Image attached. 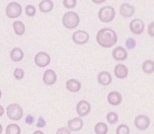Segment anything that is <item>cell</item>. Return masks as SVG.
Returning a JSON list of instances; mask_svg holds the SVG:
<instances>
[{"label":"cell","instance_id":"obj_1","mask_svg":"<svg viewBox=\"0 0 154 134\" xmlns=\"http://www.w3.org/2000/svg\"><path fill=\"white\" fill-rule=\"evenodd\" d=\"M97 43L102 48H112L117 43V34L113 29L110 28H103L97 34Z\"/></svg>","mask_w":154,"mask_h":134},{"label":"cell","instance_id":"obj_2","mask_svg":"<svg viewBox=\"0 0 154 134\" xmlns=\"http://www.w3.org/2000/svg\"><path fill=\"white\" fill-rule=\"evenodd\" d=\"M62 22H63V25L67 29L71 30V29H75L78 26L79 22H80V18L75 11H68L64 14Z\"/></svg>","mask_w":154,"mask_h":134},{"label":"cell","instance_id":"obj_3","mask_svg":"<svg viewBox=\"0 0 154 134\" xmlns=\"http://www.w3.org/2000/svg\"><path fill=\"white\" fill-rule=\"evenodd\" d=\"M6 115L12 121H20L23 118L24 110L18 103H11L6 107Z\"/></svg>","mask_w":154,"mask_h":134},{"label":"cell","instance_id":"obj_4","mask_svg":"<svg viewBox=\"0 0 154 134\" xmlns=\"http://www.w3.org/2000/svg\"><path fill=\"white\" fill-rule=\"evenodd\" d=\"M115 9L112 6H104L99 11L98 17L103 23H110L115 18Z\"/></svg>","mask_w":154,"mask_h":134},{"label":"cell","instance_id":"obj_5","mask_svg":"<svg viewBox=\"0 0 154 134\" xmlns=\"http://www.w3.org/2000/svg\"><path fill=\"white\" fill-rule=\"evenodd\" d=\"M5 14L8 18L11 19H16L19 18L22 14V5L19 2H11V3L7 4Z\"/></svg>","mask_w":154,"mask_h":134},{"label":"cell","instance_id":"obj_6","mask_svg":"<svg viewBox=\"0 0 154 134\" xmlns=\"http://www.w3.org/2000/svg\"><path fill=\"white\" fill-rule=\"evenodd\" d=\"M34 61H35L36 66L46 67L51 63V56L48 53H45V52H39V53H37L35 55Z\"/></svg>","mask_w":154,"mask_h":134},{"label":"cell","instance_id":"obj_7","mask_svg":"<svg viewBox=\"0 0 154 134\" xmlns=\"http://www.w3.org/2000/svg\"><path fill=\"white\" fill-rule=\"evenodd\" d=\"M135 126L139 130H146L150 126V118L145 115H139L135 118Z\"/></svg>","mask_w":154,"mask_h":134},{"label":"cell","instance_id":"obj_8","mask_svg":"<svg viewBox=\"0 0 154 134\" xmlns=\"http://www.w3.org/2000/svg\"><path fill=\"white\" fill-rule=\"evenodd\" d=\"M72 39L76 44H85L89 40V34L86 31L77 30L72 34Z\"/></svg>","mask_w":154,"mask_h":134},{"label":"cell","instance_id":"obj_9","mask_svg":"<svg viewBox=\"0 0 154 134\" xmlns=\"http://www.w3.org/2000/svg\"><path fill=\"white\" fill-rule=\"evenodd\" d=\"M91 104L86 100H80L76 105V113L79 116H86L91 113Z\"/></svg>","mask_w":154,"mask_h":134},{"label":"cell","instance_id":"obj_10","mask_svg":"<svg viewBox=\"0 0 154 134\" xmlns=\"http://www.w3.org/2000/svg\"><path fill=\"white\" fill-rule=\"evenodd\" d=\"M144 28H145V25L141 19H134L130 23V30L131 31V33L137 34V35L142 34Z\"/></svg>","mask_w":154,"mask_h":134},{"label":"cell","instance_id":"obj_11","mask_svg":"<svg viewBox=\"0 0 154 134\" xmlns=\"http://www.w3.org/2000/svg\"><path fill=\"white\" fill-rule=\"evenodd\" d=\"M57 78H57V73L54 72L53 69H48V70L44 71L43 78H42V79H43V83L48 86L54 85L56 81H57Z\"/></svg>","mask_w":154,"mask_h":134},{"label":"cell","instance_id":"obj_12","mask_svg":"<svg viewBox=\"0 0 154 134\" xmlns=\"http://www.w3.org/2000/svg\"><path fill=\"white\" fill-rule=\"evenodd\" d=\"M83 127V121L80 116H77V118H74L72 120L68 121V128L70 131H73V132H77V131H80Z\"/></svg>","mask_w":154,"mask_h":134},{"label":"cell","instance_id":"obj_13","mask_svg":"<svg viewBox=\"0 0 154 134\" xmlns=\"http://www.w3.org/2000/svg\"><path fill=\"white\" fill-rule=\"evenodd\" d=\"M107 99H108L109 104H111V105H113V106H117L122 102V96H121V94L117 91L110 92V93L108 94V96H107Z\"/></svg>","mask_w":154,"mask_h":134},{"label":"cell","instance_id":"obj_14","mask_svg":"<svg viewBox=\"0 0 154 134\" xmlns=\"http://www.w3.org/2000/svg\"><path fill=\"white\" fill-rule=\"evenodd\" d=\"M119 12L125 18H131L135 14V7L131 3H122L119 7Z\"/></svg>","mask_w":154,"mask_h":134},{"label":"cell","instance_id":"obj_15","mask_svg":"<svg viewBox=\"0 0 154 134\" xmlns=\"http://www.w3.org/2000/svg\"><path fill=\"white\" fill-rule=\"evenodd\" d=\"M112 57L116 61H125L128 58V52L123 46H117L112 51Z\"/></svg>","mask_w":154,"mask_h":134},{"label":"cell","instance_id":"obj_16","mask_svg":"<svg viewBox=\"0 0 154 134\" xmlns=\"http://www.w3.org/2000/svg\"><path fill=\"white\" fill-rule=\"evenodd\" d=\"M114 74L117 78L123 79L128 76V67L123 64H117L115 67H114Z\"/></svg>","mask_w":154,"mask_h":134},{"label":"cell","instance_id":"obj_17","mask_svg":"<svg viewBox=\"0 0 154 134\" xmlns=\"http://www.w3.org/2000/svg\"><path fill=\"white\" fill-rule=\"evenodd\" d=\"M98 81L102 86H108L112 83V75L108 71H101L98 74Z\"/></svg>","mask_w":154,"mask_h":134},{"label":"cell","instance_id":"obj_18","mask_svg":"<svg viewBox=\"0 0 154 134\" xmlns=\"http://www.w3.org/2000/svg\"><path fill=\"white\" fill-rule=\"evenodd\" d=\"M66 88L68 91L72 92V93H76V92H79L81 89V83L77 79L71 78L68 79L66 83Z\"/></svg>","mask_w":154,"mask_h":134},{"label":"cell","instance_id":"obj_19","mask_svg":"<svg viewBox=\"0 0 154 134\" xmlns=\"http://www.w3.org/2000/svg\"><path fill=\"white\" fill-rule=\"evenodd\" d=\"M24 58V52L20 48H14L11 51V59L14 62H20Z\"/></svg>","mask_w":154,"mask_h":134},{"label":"cell","instance_id":"obj_20","mask_svg":"<svg viewBox=\"0 0 154 134\" xmlns=\"http://www.w3.org/2000/svg\"><path fill=\"white\" fill-rule=\"evenodd\" d=\"M54 8V2L51 0H43L39 3V9L42 12H49Z\"/></svg>","mask_w":154,"mask_h":134},{"label":"cell","instance_id":"obj_21","mask_svg":"<svg viewBox=\"0 0 154 134\" xmlns=\"http://www.w3.org/2000/svg\"><path fill=\"white\" fill-rule=\"evenodd\" d=\"M12 27H14V31L17 35L22 36L25 33V30H26V27H25V24L21 21H14V24H12Z\"/></svg>","mask_w":154,"mask_h":134},{"label":"cell","instance_id":"obj_22","mask_svg":"<svg viewBox=\"0 0 154 134\" xmlns=\"http://www.w3.org/2000/svg\"><path fill=\"white\" fill-rule=\"evenodd\" d=\"M142 70L147 74H152L154 72V62L153 60L149 59L145 60L142 64Z\"/></svg>","mask_w":154,"mask_h":134},{"label":"cell","instance_id":"obj_23","mask_svg":"<svg viewBox=\"0 0 154 134\" xmlns=\"http://www.w3.org/2000/svg\"><path fill=\"white\" fill-rule=\"evenodd\" d=\"M5 134H21V128L17 124H9L5 129Z\"/></svg>","mask_w":154,"mask_h":134},{"label":"cell","instance_id":"obj_24","mask_svg":"<svg viewBox=\"0 0 154 134\" xmlns=\"http://www.w3.org/2000/svg\"><path fill=\"white\" fill-rule=\"evenodd\" d=\"M108 132V125L105 123H98L95 126V133L96 134H107Z\"/></svg>","mask_w":154,"mask_h":134},{"label":"cell","instance_id":"obj_25","mask_svg":"<svg viewBox=\"0 0 154 134\" xmlns=\"http://www.w3.org/2000/svg\"><path fill=\"white\" fill-rule=\"evenodd\" d=\"M119 120V116L114 111H110V113H107V122H108L110 125H114L118 122Z\"/></svg>","mask_w":154,"mask_h":134},{"label":"cell","instance_id":"obj_26","mask_svg":"<svg viewBox=\"0 0 154 134\" xmlns=\"http://www.w3.org/2000/svg\"><path fill=\"white\" fill-rule=\"evenodd\" d=\"M116 134H130V128L125 124L119 125L116 129Z\"/></svg>","mask_w":154,"mask_h":134},{"label":"cell","instance_id":"obj_27","mask_svg":"<svg viewBox=\"0 0 154 134\" xmlns=\"http://www.w3.org/2000/svg\"><path fill=\"white\" fill-rule=\"evenodd\" d=\"M25 11H26V14L28 17H34L36 14V8L34 5H31V4H28V5L26 6V8H25Z\"/></svg>","mask_w":154,"mask_h":134},{"label":"cell","instance_id":"obj_28","mask_svg":"<svg viewBox=\"0 0 154 134\" xmlns=\"http://www.w3.org/2000/svg\"><path fill=\"white\" fill-rule=\"evenodd\" d=\"M76 0H63V5L68 9H72L76 6Z\"/></svg>","mask_w":154,"mask_h":134},{"label":"cell","instance_id":"obj_29","mask_svg":"<svg viewBox=\"0 0 154 134\" xmlns=\"http://www.w3.org/2000/svg\"><path fill=\"white\" fill-rule=\"evenodd\" d=\"M24 75H25V72L22 68H16L14 70V78L18 79V81L23 78Z\"/></svg>","mask_w":154,"mask_h":134},{"label":"cell","instance_id":"obj_30","mask_svg":"<svg viewBox=\"0 0 154 134\" xmlns=\"http://www.w3.org/2000/svg\"><path fill=\"white\" fill-rule=\"evenodd\" d=\"M136 44H137L136 40L134 38H131V37H128L125 41V46H126V49H134L136 46Z\"/></svg>","mask_w":154,"mask_h":134},{"label":"cell","instance_id":"obj_31","mask_svg":"<svg viewBox=\"0 0 154 134\" xmlns=\"http://www.w3.org/2000/svg\"><path fill=\"white\" fill-rule=\"evenodd\" d=\"M57 134H71V131L67 127H61L57 130Z\"/></svg>","mask_w":154,"mask_h":134},{"label":"cell","instance_id":"obj_32","mask_svg":"<svg viewBox=\"0 0 154 134\" xmlns=\"http://www.w3.org/2000/svg\"><path fill=\"white\" fill-rule=\"evenodd\" d=\"M46 125V122H45V120H44L42 116H39L38 118V121H37V123H36V126L38 128H42V127H44V126Z\"/></svg>","mask_w":154,"mask_h":134},{"label":"cell","instance_id":"obj_33","mask_svg":"<svg viewBox=\"0 0 154 134\" xmlns=\"http://www.w3.org/2000/svg\"><path fill=\"white\" fill-rule=\"evenodd\" d=\"M26 124L27 125H32V124H34V122H35V119H34V116L32 115H28L26 116Z\"/></svg>","mask_w":154,"mask_h":134},{"label":"cell","instance_id":"obj_34","mask_svg":"<svg viewBox=\"0 0 154 134\" xmlns=\"http://www.w3.org/2000/svg\"><path fill=\"white\" fill-rule=\"evenodd\" d=\"M153 28H154V23H153V22H151V23L149 24V26H148V34H149V35H150L151 37H153V36H154Z\"/></svg>","mask_w":154,"mask_h":134},{"label":"cell","instance_id":"obj_35","mask_svg":"<svg viewBox=\"0 0 154 134\" xmlns=\"http://www.w3.org/2000/svg\"><path fill=\"white\" fill-rule=\"evenodd\" d=\"M91 1H93L94 3H96V4H100V3H103V2L107 1V0H91Z\"/></svg>","mask_w":154,"mask_h":134},{"label":"cell","instance_id":"obj_36","mask_svg":"<svg viewBox=\"0 0 154 134\" xmlns=\"http://www.w3.org/2000/svg\"><path fill=\"white\" fill-rule=\"evenodd\" d=\"M3 113H4V108L2 105H0V116H3Z\"/></svg>","mask_w":154,"mask_h":134},{"label":"cell","instance_id":"obj_37","mask_svg":"<svg viewBox=\"0 0 154 134\" xmlns=\"http://www.w3.org/2000/svg\"><path fill=\"white\" fill-rule=\"evenodd\" d=\"M33 134H44V133L42 132V131H40V130H37V131H35V132H34Z\"/></svg>","mask_w":154,"mask_h":134},{"label":"cell","instance_id":"obj_38","mask_svg":"<svg viewBox=\"0 0 154 134\" xmlns=\"http://www.w3.org/2000/svg\"><path fill=\"white\" fill-rule=\"evenodd\" d=\"M2 131H3V128H2V125L0 124V134L2 133Z\"/></svg>","mask_w":154,"mask_h":134},{"label":"cell","instance_id":"obj_39","mask_svg":"<svg viewBox=\"0 0 154 134\" xmlns=\"http://www.w3.org/2000/svg\"><path fill=\"white\" fill-rule=\"evenodd\" d=\"M1 97H2V92H1V90H0V99H1Z\"/></svg>","mask_w":154,"mask_h":134}]
</instances>
